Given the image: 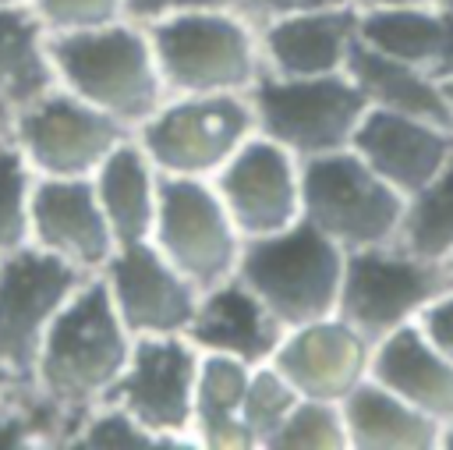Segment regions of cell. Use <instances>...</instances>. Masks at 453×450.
<instances>
[{
    "mask_svg": "<svg viewBox=\"0 0 453 450\" xmlns=\"http://www.w3.org/2000/svg\"><path fill=\"white\" fill-rule=\"evenodd\" d=\"M442 96H446V113H449V124H453V74L442 78Z\"/></svg>",
    "mask_w": 453,
    "mask_h": 450,
    "instance_id": "obj_40",
    "label": "cell"
},
{
    "mask_svg": "<svg viewBox=\"0 0 453 450\" xmlns=\"http://www.w3.org/2000/svg\"><path fill=\"white\" fill-rule=\"evenodd\" d=\"M258 135L248 96H166L134 131L163 177L212 181Z\"/></svg>",
    "mask_w": 453,
    "mask_h": 450,
    "instance_id": "obj_5",
    "label": "cell"
},
{
    "mask_svg": "<svg viewBox=\"0 0 453 450\" xmlns=\"http://www.w3.org/2000/svg\"><path fill=\"white\" fill-rule=\"evenodd\" d=\"M347 74L361 89L368 110L407 113V117H425V120L449 124L446 96H442V78L432 67L407 64V60L375 53V50L357 43L354 57L347 64Z\"/></svg>",
    "mask_w": 453,
    "mask_h": 450,
    "instance_id": "obj_24",
    "label": "cell"
},
{
    "mask_svg": "<svg viewBox=\"0 0 453 450\" xmlns=\"http://www.w3.org/2000/svg\"><path fill=\"white\" fill-rule=\"evenodd\" d=\"M11 138V113L7 110H0V145Z\"/></svg>",
    "mask_w": 453,
    "mask_h": 450,
    "instance_id": "obj_42",
    "label": "cell"
},
{
    "mask_svg": "<svg viewBox=\"0 0 453 450\" xmlns=\"http://www.w3.org/2000/svg\"><path fill=\"white\" fill-rule=\"evenodd\" d=\"M50 53L57 85L99 106L127 131H138L170 96L149 25L134 18L88 32L50 35Z\"/></svg>",
    "mask_w": 453,
    "mask_h": 450,
    "instance_id": "obj_2",
    "label": "cell"
},
{
    "mask_svg": "<svg viewBox=\"0 0 453 450\" xmlns=\"http://www.w3.org/2000/svg\"><path fill=\"white\" fill-rule=\"evenodd\" d=\"M0 4H11V7H28L32 0H0Z\"/></svg>",
    "mask_w": 453,
    "mask_h": 450,
    "instance_id": "obj_43",
    "label": "cell"
},
{
    "mask_svg": "<svg viewBox=\"0 0 453 450\" xmlns=\"http://www.w3.org/2000/svg\"><path fill=\"white\" fill-rule=\"evenodd\" d=\"M60 450H166L131 411H124L117 400H106L81 418L64 436Z\"/></svg>",
    "mask_w": 453,
    "mask_h": 450,
    "instance_id": "obj_30",
    "label": "cell"
},
{
    "mask_svg": "<svg viewBox=\"0 0 453 450\" xmlns=\"http://www.w3.org/2000/svg\"><path fill=\"white\" fill-rule=\"evenodd\" d=\"M212 184L244 241L269 237L301 223L304 163L265 135L244 142V149L212 177Z\"/></svg>",
    "mask_w": 453,
    "mask_h": 450,
    "instance_id": "obj_14",
    "label": "cell"
},
{
    "mask_svg": "<svg viewBox=\"0 0 453 450\" xmlns=\"http://www.w3.org/2000/svg\"><path fill=\"white\" fill-rule=\"evenodd\" d=\"M347 252L308 220L244 241L237 276L265 301L283 330L333 315L340 308Z\"/></svg>",
    "mask_w": 453,
    "mask_h": 450,
    "instance_id": "obj_4",
    "label": "cell"
},
{
    "mask_svg": "<svg viewBox=\"0 0 453 450\" xmlns=\"http://www.w3.org/2000/svg\"><path fill=\"white\" fill-rule=\"evenodd\" d=\"M149 35L170 96H248L265 74L258 25L241 7L177 14Z\"/></svg>",
    "mask_w": 453,
    "mask_h": 450,
    "instance_id": "obj_3",
    "label": "cell"
},
{
    "mask_svg": "<svg viewBox=\"0 0 453 450\" xmlns=\"http://www.w3.org/2000/svg\"><path fill=\"white\" fill-rule=\"evenodd\" d=\"M251 369L255 365L237 361V358L202 354L198 386H195L191 450H258L241 415Z\"/></svg>",
    "mask_w": 453,
    "mask_h": 450,
    "instance_id": "obj_23",
    "label": "cell"
},
{
    "mask_svg": "<svg viewBox=\"0 0 453 450\" xmlns=\"http://www.w3.org/2000/svg\"><path fill=\"white\" fill-rule=\"evenodd\" d=\"M28 7L50 35L88 32V28H103L131 18L127 0H32Z\"/></svg>",
    "mask_w": 453,
    "mask_h": 450,
    "instance_id": "obj_33",
    "label": "cell"
},
{
    "mask_svg": "<svg viewBox=\"0 0 453 450\" xmlns=\"http://www.w3.org/2000/svg\"><path fill=\"white\" fill-rule=\"evenodd\" d=\"M396 241L425 259L449 266L453 259V156L428 184L407 195Z\"/></svg>",
    "mask_w": 453,
    "mask_h": 450,
    "instance_id": "obj_27",
    "label": "cell"
},
{
    "mask_svg": "<svg viewBox=\"0 0 453 450\" xmlns=\"http://www.w3.org/2000/svg\"><path fill=\"white\" fill-rule=\"evenodd\" d=\"M372 351L375 340L333 312L287 330L273 365L297 386L301 397L347 400L372 376Z\"/></svg>",
    "mask_w": 453,
    "mask_h": 450,
    "instance_id": "obj_15",
    "label": "cell"
},
{
    "mask_svg": "<svg viewBox=\"0 0 453 450\" xmlns=\"http://www.w3.org/2000/svg\"><path fill=\"white\" fill-rule=\"evenodd\" d=\"M357 43L375 53L435 71L442 57V11L439 4H400V7L357 11Z\"/></svg>",
    "mask_w": 453,
    "mask_h": 450,
    "instance_id": "obj_26",
    "label": "cell"
},
{
    "mask_svg": "<svg viewBox=\"0 0 453 450\" xmlns=\"http://www.w3.org/2000/svg\"><path fill=\"white\" fill-rule=\"evenodd\" d=\"M258 135L294 152L301 163L315 156H329L350 149L368 103L350 74L326 78H276L262 74V81L248 92Z\"/></svg>",
    "mask_w": 453,
    "mask_h": 450,
    "instance_id": "obj_6",
    "label": "cell"
},
{
    "mask_svg": "<svg viewBox=\"0 0 453 450\" xmlns=\"http://www.w3.org/2000/svg\"><path fill=\"white\" fill-rule=\"evenodd\" d=\"M418 326L428 333V340H432L439 351H446V354L453 358V283L435 298V305L421 315Z\"/></svg>",
    "mask_w": 453,
    "mask_h": 450,
    "instance_id": "obj_35",
    "label": "cell"
},
{
    "mask_svg": "<svg viewBox=\"0 0 453 450\" xmlns=\"http://www.w3.org/2000/svg\"><path fill=\"white\" fill-rule=\"evenodd\" d=\"M18 383H25V379H21V376H14L11 369H4V365H0V397H7V393L18 386Z\"/></svg>",
    "mask_w": 453,
    "mask_h": 450,
    "instance_id": "obj_39",
    "label": "cell"
},
{
    "mask_svg": "<svg viewBox=\"0 0 453 450\" xmlns=\"http://www.w3.org/2000/svg\"><path fill=\"white\" fill-rule=\"evenodd\" d=\"M350 149L407 198L449 163L453 128L425 117L368 110Z\"/></svg>",
    "mask_w": 453,
    "mask_h": 450,
    "instance_id": "obj_18",
    "label": "cell"
},
{
    "mask_svg": "<svg viewBox=\"0 0 453 450\" xmlns=\"http://www.w3.org/2000/svg\"><path fill=\"white\" fill-rule=\"evenodd\" d=\"M88 273L25 244L0 259V365L28 379L39 351Z\"/></svg>",
    "mask_w": 453,
    "mask_h": 450,
    "instance_id": "obj_11",
    "label": "cell"
},
{
    "mask_svg": "<svg viewBox=\"0 0 453 450\" xmlns=\"http://www.w3.org/2000/svg\"><path fill=\"white\" fill-rule=\"evenodd\" d=\"M96 198L103 206V216L120 244H138L152 237L156 227V209H159V191H163V174L142 149V142L131 135L120 142L106 163L92 174Z\"/></svg>",
    "mask_w": 453,
    "mask_h": 450,
    "instance_id": "obj_21",
    "label": "cell"
},
{
    "mask_svg": "<svg viewBox=\"0 0 453 450\" xmlns=\"http://www.w3.org/2000/svg\"><path fill=\"white\" fill-rule=\"evenodd\" d=\"M35 170L7 138L0 145V259L32 244V195Z\"/></svg>",
    "mask_w": 453,
    "mask_h": 450,
    "instance_id": "obj_29",
    "label": "cell"
},
{
    "mask_svg": "<svg viewBox=\"0 0 453 450\" xmlns=\"http://www.w3.org/2000/svg\"><path fill=\"white\" fill-rule=\"evenodd\" d=\"M198 291L237 276L244 234L212 181L163 177L156 227L149 237Z\"/></svg>",
    "mask_w": 453,
    "mask_h": 450,
    "instance_id": "obj_10",
    "label": "cell"
},
{
    "mask_svg": "<svg viewBox=\"0 0 453 450\" xmlns=\"http://www.w3.org/2000/svg\"><path fill=\"white\" fill-rule=\"evenodd\" d=\"M57 85L50 32L32 7L0 4V110L14 113Z\"/></svg>",
    "mask_w": 453,
    "mask_h": 450,
    "instance_id": "obj_25",
    "label": "cell"
},
{
    "mask_svg": "<svg viewBox=\"0 0 453 450\" xmlns=\"http://www.w3.org/2000/svg\"><path fill=\"white\" fill-rule=\"evenodd\" d=\"M67 418L25 379L0 397V450H60Z\"/></svg>",
    "mask_w": 453,
    "mask_h": 450,
    "instance_id": "obj_28",
    "label": "cell"
},
{
    "mask_svg": "<svg viewBox=\"0 0 453 450\" xmlns=\"http://www.w3.org/2000/svg\"><path fill=\"white\" fill-rule=\"evenodd\" d=\"M442 11V57H439V78H449L453 74V0H442L439 4Z\"/></svg>",
    "mask_w": 453,
    "mask_h": 450,
    "instance_id": "obj_37",
    "label": "cell"
},
{
    "mask_svg": "<svg viewBox=\"0 0 453 450\" xmlns=\"http://www.w3.org/2000/svg\"><path fill=\"white\" fill-rule=\"evenodd\" d=\"M439 450H453V418L442 425V443H439Z\"/></svg>",
    "mask_w": 453,
    "mask_h": 450,
    "instance_id": "obj_41",
    "label": "cell"
},
{
    "mask_svg": "<svg viewBox=\"0 0 453 450\" xmlns=\"http://www.w3.org/2000/svg\"><path fill=\"white\" fill-rule=\"evenodd\" d=\"M357 11H372V7H400V4H442V0H350Z\"/></svg>",
    "mask_w": 453,
    "mask_h": 450,
    "instance_id": "obj_38",
    "label": "cell"
},
{
    "mask_svg": "<svg viewBox=\"0 0 453 450\" xmlns=\"http://www.w3.org/2000/svg\"><path fill=\"white\" fill-rule=\"evenodd\" d=\"M449 273H453V259H449Z\"/></svg>",
    "mask_w": 453,
    "mask_h": 450,
    "instance_id": "obj_44",
    "label": "cell"
},
{
    "mask_svg": "<svg viewBox=\"0 0 453 450\" xmlns=\"http://www.w3.org/2000/svg\"><path fill=\"white\" fill-rule=\"evenodd\" d=\"M372 379L442 425L453 418V358L439 351L421 326L396 330L375 344Z\"/></svg>",
    "mask_w": 453,
    "mask_h": 450,
    "instance_id": "obj_20",
    "label": "cell"
},
{
    "mask_svg": "<svg viewBox=\"0 0 453 450\" xmlns=\"http://www.w3.org/2000/svg\"><path fill=\"white\" fill-rule=\"evenodd\" d=\"M32 244L96 276L117 252L92 177H39L32 195Z\"/></svg>",
    "mask_w": 453,
    "mask_h": 450,
    "instance_id": "obj_16",
    "label": "cell"
},
{
    "mask_svg": "<svg viewBox=\"0 0 453 450\" xmlns=\"http://www.w3.org/2000/svg\"><path fill=\"white\" fill-rule=\"evenodd\" d=\"M333 4H350V0H241V11L255 25H262V21H273L283 14H297L308 7H333Z\"/></svg>",
    "mask_w": 453,
    "mask_h": 450,
    "instance_id": "obj_36",
    "label": "cell"
},
{
    "mask_svg": "<svg viewBox=\"0 0 453 450\" xmlns=\"http://www.w3.org/2000/svg\"><path fill=\"white\" fill-rule=\"evenodd\" d=\"M283 333L287 330L265 308V301L241 276H230L198 294V305L184 337L202 354H223L248 365H265L273 361Z\"/></svg>",
    "mask_w": 453,
    "mask_h": 450,
    "instance_id": "obj_19",
    "label": "cell"
},
{
    "mask_svg": "<svg viewBox=\"0 0 453 450\" xmlns=\"http://www.w3.org/2000/svg\"><path fill=\"white\" fill-rule=\"evenodd\" d=\"M297 400H301L297 386H294L273 361L251 369L241 415H244V422H248V429H251L258 450H269V446H273V436L280 432V425L287 422V415L294 411Z\"/></svg>",
    "mask_w": 453,
    "mask_h": 450,
    "instance_id": "obj_32",
    "label": "cell"
},
{
    "mask_svg": "<svg viewBox=\"0 0 453 450\" xmlns=\"http://www.w3.org/2000/svg\"><path fill=\"white\" fill-rule=\"evenodd\" d=\"M453 283L446 262L425 259L407 244H375L347 252L340 315L350 319L368 340H382L396 330L418 326L435 298Z\"/></svg>",
    "mask_w": 453,
    "mask_h": 450,
    "instance_id": "obj_7",
    "label": "cell"
},
{
    "mask_svg": "<svg viewBox=\"0 0 453 450\" xmlns=\"http://www.w3.org/2000/svg\"><path fill=\"white\" fill-rule=\"evenodd\" d=\"M134 333L117 315L99 276L85 287L53 322L28 383L67 418V429L85 411L106 404L131 361Z\"/></svg>",
    "mask_w": 453,
    "mask_h": 450,
    "instance_id": "obj_1",
    "label": "cell"
},
{
    "mask_svg": "<svg viewBox=\"0 0 453 450\" xmlns=\"http://www.w3.org/2000/svg\"><path fill=\"white\" fill-rule=\"evenodd\" d=\"M407 198L386 184L354 149L304 159V213L315 230L343 252L393 244Z\"/></svg>",
    "mask_w": 453,
    "mask_h": 450,
    "instance_id": "obj_8",
    "label": "cell"
},
{
    "mask_svg": "<svg viewBox=\"0 0 453 450\" xmlns=\"http://www.w3.org/2000/svg\"><path fill=\"white\" fill-rule=\"evenodd\" d=\"M223 7H241V0H127V14L142 25H156L195 11H223Z\"/></svg>",
    "mask_w": 453,
    "mask_h": 450,
    "instance_id": "obj_34",
    "label": "cell"
},
{
    "mask_svg": "<svg viewBox=\"0 0 453 450\" xmlns=\"http://www.w3.org/2000/svg\"><path fill=\"white\" fill-rule=\"evenodd\" d=\"M265 74L276 78H326L347 74L357 46V7H308L258 25Z\"/></svg>",
    "mask_w": 453,
    "mask_h": 450,
    "instance_id": "obj_17",
    "label": "cell"
},
{
    "mask_svg": "<svg viewBox=\"0 0 453 450\" xmlns=\"http://www.w3.org/2000/svg\"><path fill=\"white\" fill-rule=\"evenodd\" d=\"M350 450H439L442 422L375 383L372 376L343 400Z\"/></svg>",
    "mask_w": 453,
    "mask_h": 450,
    "instance_id": "obj_22",
    "label": "cell"
},
{
    "mask_svg": "<svg viewBox=\"0 0 453 450\" xmlns=\"http://www.w3.org/2000/svg\"><path fill=\"white\" fill-rule=\"evenodd\" d=\"M96 276L134 340L188 333L202 291L152 241L120 244Z\"/></svg>",
    "mask_w": 453,
    "mask_h": 450,
    "instance_id": "obj_13",
    "label": "cell"
},
{
    "mask_svg": "<svg viewBox=\"0 0 453 450\" xmlns=\"http://www.w3.org/2000/svg\"><path fill=\"white\" fill-rule=\"evenodd\" d=\"M131 135L120 120L64 85L46 89L11 113V142L35 177H92Z\"/></svg>",
    "mask_w": 453,
    "mask_h": 450,
    "instance_id": "obj_9",
    "label": "cell"
},
{
    "mask_svg": "<svg viewBox=\"0 0 453 450\" xmlns=\"http://www.w3.org/2000/svg\"><path fill=\"white\" fill-rule=\"evenodd\" d=\"M198 361L202 351L188 337H138L110 400L131 411L166 450L191 446Z\"/></svg>",
    "mask_w": 453,
    "mask_h": 450,
    "instance_id": "obj_12",
    "label": "cell"
},
{
    "mask_svg": "<svg viewBox=\"0 0 453 450\" xmlns=\"http://www.w3.org/2000/svg\"><path fill=\"white\" fill-rule=\"evenodd\" d=\"M269 450H350L343 400L301 397L273 436Z\"/></svg>",
    "mask_w": 453,
    "mask_h": 450,
    "instance_id": "obj_31",
    "label": "cell"
}]
</instances>
